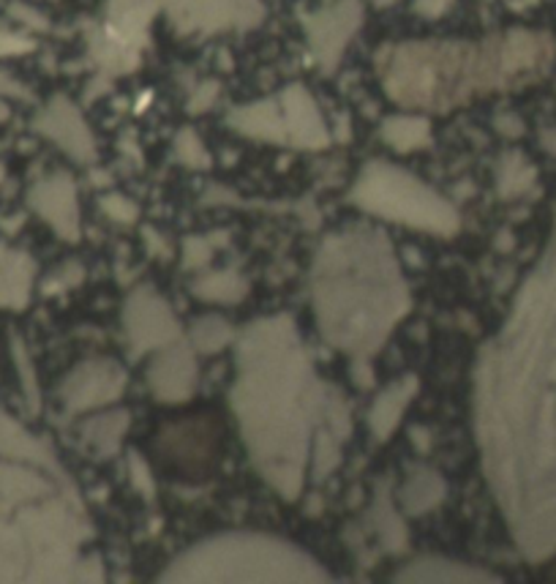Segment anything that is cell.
Masks as SVG:
<instances>
[{"label": "cell", "mask_w": 556, "mask_h": 584, "mask_svg": "<svg viewBox=\"0 0 556 584\" xmlns=\"http://www.w3.org/2000/svg\"><path fill=\"white\" fill-rule=\"evenodd\" d=\"M480 424L494 489L532 560L556 554V241L489 352Z\"/></svg>", "instance_id": "obj_1"}, {"label": "cell", "mask_w": 556, "mask_h": 584, "mask_svg": "<svg viewBox=\"0 0 556 584\" xmlns=\"http://www.w3.org/2000/svg\"><path fill=\"white\" fill-rule=\"evenodd\" d=\"M537 36L510 33L483 44L413 42L393 47L382 63L391 98L415 109H450L469 96L515 85L543 63Z\"/></svg>", "instance_id": "obj_2"}, {"label": "cell", "mask_w": 556, "mask_h": 584, "mask_svg": "<svg viewBox=\"0 0 556 584\" xmlns=\"http://www.w3.org/2000/svg\"><path fill=\"white\" fill-rule=\"evenodd\" d=\"M357 22H361V11H357L355 0H346V3H339L335 9L322 11V14H317L314 22H309L311 44H314L322 63H335L341 47L355 33Z\"/></svg>", "instance_id": "obj_3"}, {"label": "cell", "mask_w": 556, "mask_h": 584, "mask_svg": "<svg viewBox=\"0 0 556 584\" xmlns=\"http://www.w3.org/2000/svg\"><path fill=\"white\" fill-rule=\"evenodd\" d=\"M36 129L44 131V135L52 137L55 142H61L66 150H74V153L90 150L88 129H85L77 109H74L66 98H55V102L44 109L42 118L36 120Z\"/></svg>", "instance_id": "obj_4"}, {"label": "cell", "mask_w": 556, "mask_h": 584, "mask_svg": "<svg viewBox=\"0 0 556 584\" xmlns=\"http://www.w3.org/2000/svg\"><path fill=\"white\" fill-rule=\"evenodd\" d=\"M0 96H25L22 85L11 74H6L3 68H0Z\"/></svg>", "instance_id": "obj_5"}, {"label": "cell", "mask_w": 556, "mask_h": 584, "mask_svg": "<svg viewBox=\"0 0 556 584\" xmlns=\"http://www.w3.org/2000/svg\"><path fill=\"white\" fill-rule=\"evenodd\" d=\"M376 3H393V0H376Z\"/></svg>", "instance_id": "obj_6"}]
</instances>
